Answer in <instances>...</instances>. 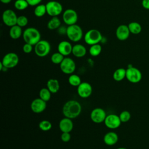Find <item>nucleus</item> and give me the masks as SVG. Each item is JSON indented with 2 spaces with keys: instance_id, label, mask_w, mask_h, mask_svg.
I'll list each match as a JSON object with an SVG mask.
<instances>
[{
  "instance_id": "obj_1",
  "label": "nucleus",
  "mask_w": 149,
  "mask_h": 149,
  "mask_svg": "<svg viewBox=\"0 0 149 149\" xmlns=\"http://www.w3.org/2000/svg\"><path fill=\"white\" fill-rule=\"evenodd\" d=\"M81 109L82 107L79 102L70 100L64 104L62 107V113L65 117L73 119L80 115Z\"/></svg>"
},
{
  "instance_id": "obj_2",
  "label": "nucleus",
  "mask_w": 149,
  "mask_h": 149,
  "mask_svg": "<svg viewBox=\"0 0 149 149\" xmlns=\"http://www.w3.org/2000/svg\"><path fill=\"white\" fill-rule=\"evenodd\" d=\"M23 38L25 43H28L34 46L41 40V34L38 30L35 27H28L23 33Z\"/></svg>"
},
{
  "instance_id": "obj_3",
  "label": "nucleus",
  "mask_w": 149,
  "mask_h": 149,
  "mask_svg": "<svg viewBox=\"0 0 149 149\" xmlns=\"http://www.w3.org/2000/svg\"><path fill=\"white\" fill-rule=\"evenodd\" d=\"M69 40L73 42H78L83 37V33L81 27L76 24L68 26L66 33Z\"/></svg>"
},
{
  "instance_id": "obj_4",
  "label": "nucleus",
  "mask_w": 149,
  "mask_h": 149,
  "mask_svg": "<svg viewBox=\"0 0 149 149\" xmlns=\"http://www.w3.org/2000/svg\"><path fill=\"white\" fill-rule=\"evenodd\" d=\"M102 38V36L101 32L97 29H90L84 36L85 42L89 45L99 44Z\"/></svg>"
},
{
  "instance_id": "obj_5",
  "label": "nucleus",
  "mask_w": 149,
  "mask_h": 149,
  "mask_svg": "<svg viewBox=\"0 0 149 149\" xmlns=\"http://www.w3.org/2000/svg\"><path fill=\"white\" fill-rule=\"evenodd\" d=\"M36 55L39 57H45L49 54L51 51L49 42L45 40H41L34 47Z\"/></svg>"
},
{
  "instance_id": "obj_6",
  "label": "nucleus",
  "mask_w": 149,
  "mask_h": 149,
  "mask_svg": "<svg viewBox=\"0 0 149 149\" xmlns=\"http://www.w3.org/2000/svg\"><path fill=\"white\" fill-rule=\"evenodd\" d=\"M47 14L51 17L58 16L61 15L63 11L62 4L56 1H48L46 4Z\"/></svg>"
},
{
  "instance_id": "obj_7",
  "label": "nucleus",
  "mask_w": 149,
  "mask_h": 149,
  "mask_svg": "<svg viewBox=\"0 0 149 149\" xmlns=\"http://www.w3.org/2000/svg\"><path fill=\"white\" fill-rule=\"evenodd\" d=\"M19 62V56L15 52H9L4 55L2 59V63L6 69H12L17 65Z\"/></svg>"
},
{
  "instance_id": "obj_8",
  "label": "nucleus",
  "mask_w": 149,
  "mask_h": 149,
  "mask_svg": "<svg viewBox=\"0 0 149 149\" xmlns=\"http://www.w3.org/2000/svg\"><path fill=\"white\" fill-rule=\"evenodd\" d=\"M126 78L132 83H137L140 82L142 79V74L137 68L130 66L126 69Z\"/></svg>"
},
{
  "instance_id": "obj_9",
  "label": "nucleus",
  "mask_w": 149,
  "mask_h": 149,
  "mask_svg": "<svg viewBox=\"0 0 149 149\" xmlns=\"http://www.w3.org/2000/svg\"><path fill=\"white\" fill-rule=\"evenodd\" d=\"M2 19L6 26L10 27L16 24L17 16L13 10L8 9L5 10L2 13Z\"/></svg>"
},
{
  "instance_id": "obj_10",
  "label": "nucleus",
  "mask_w": 149,
  "mask_h": 149,
  "mask_svg": "<svg viewBox=\"0 0 149 149\" xmlns=\"http://www.w3.org/2000/svg\"><path fill=\"white\" fill-rule=\"evenodd\" d=\"M61 70L66 74H72L76 70V63L73 59L65 57L59 65Z\"/></svg>"
},
{
  "instance_id": "obj_11",
  "label": "nucleus",
  "mask_w": 149,
  "mask_h": 149,
  "mask_svg": "<svg viewBox=\"0 0 149 149\" xmlns=\"http://www.w3.org/2000/svg\"><path fill=\"white\" fill-rule=\"evenodd\" d=\"M62 19L63 22L68 26L73 25L76 24L78 20V15L74 9H67L63 13Z\"/></svg>"
},
{
  "instance_id": "obj_12",
  "label": "nucleus",
  "mask_w": 149,
  "mask_h": 149,
  "mask_svg": "<svg viewBox=\"0 0 149 149\" xmlns=\"http://www.w3.org/2000/svg\"><path fill=\"white\" fill-rule=\"evenodd\" d=\"M104 122L105 125L110 129L118 128L122 123L119 116L114 113L107 115Z\"/></svg>"
},
{
  "instance_id": "obj_13",
  "label": "nucleus",
  "mask_w": 149,
  "mask_h": 149,
  "mask_svg": "<svg viewBox=\"0 0 149 149\" xmlns=\"http://www.w3.org/2000/svg\"><path fill=\"white\" fill-rule=\"evenodd\" d=\"M107 115L106 112L104 109L101 108H95L91 112L90 119L95 123H101L104 122Z\"/></svg>"
},
{
  "instance_id": "obj_14",
  "label": "nucleus",
  "mask_w": 149,
  "mask_h": 149,
  "mask_svg": "<svg viewBox=\"0 0 149 149\" xmlns=\"http://www.w3.org/2000/svg\"><path fill=\"white\" fill-rule=\"evenodd\" d=\"M93 92V88L91 85L88 82H81V84L77 86V93L79 97L83 98H87L89 97Z\"/></svg>"
},
{
  "instance_id": "obj_15",
  "label": "nucleus",
  "mask_w": 149,
  "mask_h": 149,
  "mask_svg": "<svg viewBox=\"0 0 149 149\" xmlns=\"http://www.w3.org/2000/svg\"><path fill=\"white\" fill-rule=\"evenodd\" d=\"M47 108V102L41 98H37L33 100L30 104L31 110L36 113H40L42 112Z\"/></svg>"
},
{
  "instance_id": "obj_16",
  "label": "nucleus",
  "mask_w": 149,
  "mask_h": 149,
  "mask_svg": "<svg viewBox=\"0 0 149 149\" xmlns=\"http://www.w3.org/2000/svg\"><path fill=\"white\" fill-rule=\"evenodd\" d=\"M130 34V32L128 26L126 24L119 25L116 30V38L120 41H125L127 40L129 37Z\"/></svg>"
},
{
  "instance_id": "obj_17",
  "label": "nucleus",
  "mask_w": 149,
  "mask_h": 149,
  "mask_svg": "<svg viewBox=\"0 0 149 149\" xmlns=\"http://www.w3.org/2000/svg\"><path fill=\"white\" fill-rule=\"evenodd\" d=\"M73 46L68 41H62L58 45V51L64 56H67L72 54Z\"/></svg>"
},
{
  "instance_id": "obj_18",
  "label": "nucleus",
  "mask_w": 149,
  "mask_h": 149,
  "mask_svg": "<svg viewBox=\"0 0 149 149\" xmlns=\"http://www.w3.org/2000/svg\"><path fill=\"white\" fill-rule=\"evenodd\" d=\"M59 128L62 132L70 133L73 128V123L72 119L64 117L59 123Z\"/></svg>"
},
{
  "instance_id": "obj_19",
  "label": "nucleus",
  "mask_w": 149,
  "mask_h": 149,
  "mask_svg": "<svg viewBox=\"0 0 149 149\" xmlns=\"http://www.w3.org/2000/svg\"><path fill=\"white\" fill-rule=\"evenodd\" d=\"M119 137L118 135L114 132L107 133L103 138L104 142L107 146H113L117 143Z\"/></svg>"
},
{
  "instance_id": "obj_20",
  "label": "nucleus",
  "mask_w": 149,
  "mask_h": 149,
  "mask_svg": "<svg viewBox=\"0 0 149 149\" xmlns=\"http://www.w3.org/2000/svg\"><path fill=\"white\" fill-rule=\"evenodd\" d=\"M87 53L86 48L81 44H76L73 46L72 54L76 58H82Z\"/></svg>"
},
{
  "instance_id": "obj_21",
  "label": "nucleus",
  "mask_w": 149,
  "mask_h": 149,
  "mask_svg": "<svg viewBox=\"0 0 149 149\" xmlns=\"http://www.w3.org/2000/svg\"><path fill=\"white\" fill-rule=\"evenodd\" d=\"M22 27L16 24L10 27L9 29V36L13 40H17L19 38L22 36H23Z\"/></svg>"
},
{
  "instance_id": "obj_22",
  "label": "nucleus",
  "mask_w": 149,
  "mask_h": 149,
  "mask_svg": "<svg viewBox=\"0 0 149 149\" xmlns=\"http://www.w3.org/2000/svg\"><path fill=\"white\" fill-rule=\"evenodd\" d=\"M47 88L52 94L56 93L60 88L59 81L55 79H50L47 83Z\"/></svg>"
},
{
  "instance_id": "obj_23",
  "label": "nucleus",
  "mask_w": 149,
  "mask_h": 149,
  "mask_svg": "<svg viewBox=\"0 0 149 149\" xmlns=\"http://www.w3.org/2000/svg\"><path fill=\"white\" fill-rule=\"evenodd\" d=\"M61 26V20L58 16L52 17V18L48 21L47 23V27L51 30H54L58 29Z\"/></svg>"
},
{
  "instance_id": "obj_24",
  "label": "nucleus",
  "mask_w": 149,
  "mask_h": 149,
  "mask_svg": "<svg viewBox=\"0 0 149 149\" xmlns=\"http://www.w3.org/2000/svg\"><path fill=\"white\" fill-rule=\"evenodd\" d=\"M126 69L120 68L115 70L113 73V79L116 81H120L126 78Z\"/></svg>"
},
{
  "instance_id": "obj_25",
  "label": "nucleus",
  "mask_w": 149,
  "mask_h": 149,
  "mask_svg": "<svg viewBox=\"0 0 149 149\" xmlns=\"http://www.w3.org/2000/svg\"><path fill=\"white\" fill-rule=\"evenodd\" d=\"M130 33L133 34H139L142 30L141 24L136 22H132L129 23L127 25Z\"/></svg>"
},
{
  "instance_id": "obj_26",
  "label": "nucleus",
  "mask_w": 149,
  "mask_h": 149,
  "mask_svg": "<svg viewBox=\"0 0 149 149\" xmlns=\"http://www.w3.org/2000/svg\"><path fill=\"white\" fill-rule=\"evenodd\" d=\"M47 13L46 6L44 4H39L37 5L34 10V14L36 17H41Z\"/></svg>"
},
{
  "instance_id": "obj_27",
  "label": "nucleus",
  "mask_w": 149,
  "mask_h": 149,
  "mask_svg": "<svg viewBox=\"0 0 149 149\" xmlns=\"http://www.w3.org/2000/svg\"><path fill=\"white\" fill-rule=\"evenodd\" d=\"M102 51V47L100 44H96L90 45L89 48V53L92 56H98Z\"/></svg>"
},
{
  "instance_id": "obj_28",
  "label": "nucleus",
  "mask_w": 149,
  "mask_h": 149,
  "mask_svg": "<svg viewBox=\"0 0 149 149\" xmlns=\"http://www.w3.org/2000/svg\"><path fill=\"white\" fill-rule=\"evenodd\" d=\"M68 82L71 86L77 87L81 84V80L79 75L73 73L68 77Z\"/></svg>"
},
{
  "instance_id": "obj_29",
  "label": "nucleus",
  "mask_w": 149,
  "mask_h": 149,
  "mask_svg": "<svg viewBox=\"0 0 149 149\" xmlns=\"http://www.w3.org/2000/svg\"><path fill=\"white\" fill-rule=\"evenodd\" d=\"M51 91L47 87L42 88L39 91V97L42 100L48 102L51 98Z\"/></svg>"
},
{
  "instance_id": "obj_30",
  "label": "nucleus",
  "mask_w": 149,
  "mask_h": 149,
  "mask_svg": "<svg viewBox=\"0 0 149 149\" xmlns=\"http://www.w3.org/2000/svg\"><path fill=\"white\" fill-rule=\"evenodd\" d=\"M64 58H65V56L58 51L57 52L54 53L51 55V61L54 64L60 65Z\"/></svg>"
},
{
  "instance_id": "obj_31",
  "label": "nucleus",
  "mask_w": 149,
  "mask_h": 149,
  "mask_svg": "<svg viewBox=\"0 0 149 149\" xmlns=\"http://www.w3.org/2000/svg\"><path fill=\"white\" fill-rule=\"evenodd\" d=\"M29 6L26 0H16L15 2L14 6L19 10H23Z\"/></svg>"
},
{
  "instance_id": "obj_32",
  "label": "nucleus",
  "mask_w": 149,
  "mask_h": 149,
  "mask_svg": "<svg viewBox=\"0 0 149 149\" xmlns=\"http://www.w3.org/2000/svg\"><path fill=\"white\" fill-rule=\"evenodd\" d=\"M38 127L40 130L47 132L51 130L52 128V123L49 120H42L39 123Z\"/></svg>"
},
{
  "instance_id": "obj_33",
  "label": "nucleus",
  "mask_w": 149,
  "mask_h": 149,
  "mask_svg": "<svg viewBox=\"0 0 149 149\" xmlns=\"http://www.w3.org/2000/svg\"><path fill=\"white\" fill-rule=\"evenodd\" d=\"M28 22H29V20L27 17L25 16L22 15L17 17L16 24L19 26L21 27H24L26 26H27V24H28Z\"/></svg>"
},
{
  "instance_id": "obj_34",
  "label": "nucleus",
  "mask_w": 149,
  "mask_h": 149,
  "mask_svg": "<svg viewBox=\"0 0 149 149\" xmlns=\"http://www.w3.org/2000/svg\"><path fill=\"white\" fill-rule=\"evenodd\" d=\"M119 116L121 122L125 123V122H128L130 119L131 114L127 111H123L120 112Z\"/></svg>"
},
{
  "instance_id": "obj_35",
  "label": "nucleus",
  "mask_w": 149,
  "mask_h": 149,
  "mask_svg": "<svg viewBox=\"0 0 149 149\" xmlns=\"http://www.w3.org/2000/svg\"><path fill=\"white\" fill-rule=\"evenodd\" d=\"M23 51L26 54H30L32 52L33 49V45L31 44L25 43L23 46Z\"/></svg>"
},
{
  "instance_id": "obj_36",
  "label": "nucleus",
  "mask_w": 149,
  "mask_h": 149,
  "mask_svg": "<svg viewBox=\"0 0 149 149\" xmlns=\"http://www.w3.org/2000/svg\"><path fill=\"white\" fill-rule=\"evenodd\" d=\"M71 139V135L68 132H62L61 135V139L63 142H68Z\"/></svg>"
},
{
  "instance_id": "obj_37",
  "label": "nucleus",
  "mask_w": 149,
  "mask_h": 149,
  "mask_svg": "<svg viewBox=\"0 0 149 149\" xmlns=\"http://www.w3.org/2000/svg\"><path fill=\"white\" fill-rule=\"evenodd\" d=\"M28 2L29 6H36L37 5L40 4L42 0H26Z\"/></svg>"
},
{
  "instance_id": "obj_38",
  "label": "nucleus",
  "mask_w": 149,
  "mask_h": 149,
  "mask_svg": "<svg viewBox=\"0 0 149 149\" xmlns=\"http://www.w3.org/2000/svg\"><path fill=\"white\" fill-rule=\"evenodd\" d=\"M141 5L144 9L149 10V0H142Z\"/></svg>"
},
{
  "instance_id": "obj_39",
  "label": "nucleus",
  "mask_w": 149,
  "mask_h": 149,
  "mask_svg": "<svg viewBox=\"0 0 149 149\" xmlns=\"http://www.w3.org/2000/svg\"><path fill=\"white\" fill-rule=\"evenodd\" d=\"M1 2L4 4H8V3H9L12 0H0Z\"/></svg>"
},
{
  "instance_id": "obj_40",
  "label": "nucleus",
  "mask_w": 149,
  "mask_h": 149,
  "mask_svg": "<svg viewBox=\"0 0 149 149\" xmlns=\"http://www.w3.org/2000/svg\"><path fill=\"white\" fill-rule=\"evenodd\" d=\"M117 149H127V148H124V147H119V148H118Z\"/></svg>"
},
{
  "instance_id": "obj_41",
  "label": "nucleus",
  "mask_w": 149,
  "mask_h": 149,
  "mask_svg": "<svg viewBox=\"0 0 149 149\" xmlns=\"http://www.w3.org/2000/svg\"><path fill=\"white\" fill-rule=\"evenodd\" d=\"M108 149H109V148H108Z\"/></svg>"
}]
</instances>
